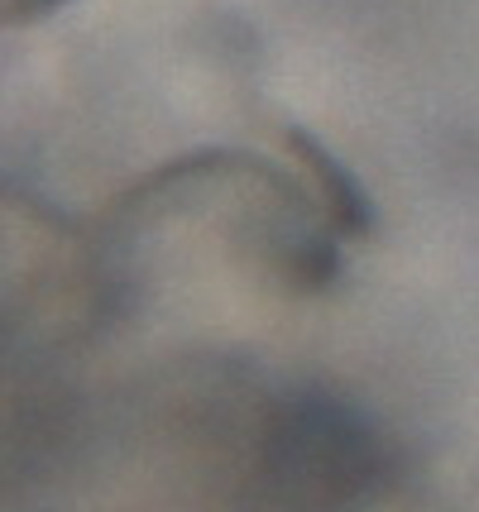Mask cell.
Returning <instances> with one entry per match:
<instances>
[{"label":"cell","instance_id":"1","mask_svg":"<svg viewBox=\"0 0 479 512\" xmlns=\"http://www.w3.org/2000/svg\"><path fill=\"white\" fill-rule=\"evenodd\" d=\"M53 5H63V0H0V24H15V20H34V15H44Z\"/></svg>","mask_w":479,"mask_h":512}]
</instances>
